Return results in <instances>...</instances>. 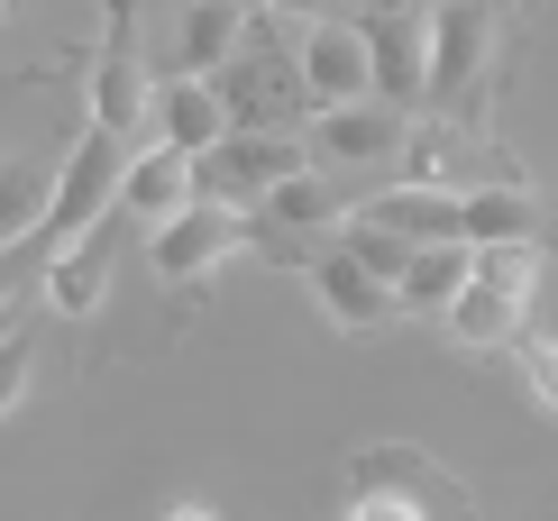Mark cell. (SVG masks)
Here are the masks:
<instances>
[{
    "label": "cell",
    "instance_id": "obj_15",
    "mask_svg": "<svg viewBox=\"0 0 558 521\" xmlns=\"http://www.w3.org/2000/svg\"><path fill=\"white\" fill-rule=\"evenodd\" d=\"M312 293H320V312H330L339 329H376V320H393V283H376L339 239L312 256Z\"/></svg>",
    "mask_w": 558,
    "mask_h": 521
},
{
    "label": "cell",
    "instance_id": "obj_3",
    "mask_svg": "<svg viewBox=\"0 0 558 521\" xmlns=\"http://www.w3.org/2000/svg\"><path fill=\"white\" fill-rule=\"evenodd\" d=\"M403 137H412V110H393V101H330V110H312V129H302V156L320 165V174H376L385 156H403Z\"/></svg>",
    "mask_w": 558,
    "mask_h": 521
},
{
    "label": "cell",
    "instance_id": "obj_10",
    "mask_svg": "<svg viewBox=\"0 0 558 521\" xmlns=\"http://www.w3.org/2000/svg\"><path fill=\"white\" fill-rule=\"evenodd\" d=\"M110 256H120V229H110V210H101L83 239H64V247H56V266H46V302H56L64 320L101 312V293H110Z\"/></svg>",
    "mask_w": 558,
    "mask_h": 521
},
{
    "label": "cell",
    "instance_id": "obj_9",
    "mask_svg": "<svg viewBox=\"0 0 558 521\" xmlns=\"http://www.w3.org/2000/svg\"><path fill=\"white\" fill-rule=\"evenodd\" d=\"M348 485L357 494H403V504H422V521H468V494H458L422 448H366L357 467H348Z\"/></svg>",
    "mask_w": 558,
    "mask_h": 521
},
{
    "label": "cell",
    "instance_id": "obj_22",
    "mask_svg": "<svg viewBox=\"0 0 558 521\" xmlns=\"http://www.w3.org/2000/svg\"><path fill=\"white\" fill-rule=\"evenodd\" d=\"M28 366H37V339H28V329H0V421H10L19 412V393H28Z\"/></svg>",
    "mask_w": 558,
    "mask_h": 521
},
{
    "label": "cell",
    "instance_id": "obj_19",
    "mask_svg": "<svg viewBox=\"0 0 558 521\" xmlns=\"http://www.w3.org/2000/svg\"><path fill=\"white\" fill-rule=\"evenodd\" d=\"M247 210L266 220V239H284V229H302V239L339 229V202H330V183H320V174H284V183H266Z\"/></svg>",
    "mask_w": 558,
    "mask_h": 521
},
{
    "label": "cell",
    "instance_id": "obj_14",
    "mask_svg": "<svg viewBox=\"0 0 558 521\" xmlns=\"http://www.w3.org/2000/svg\"><path fill=\"white\" fill-rule=\"evenodd\" d=\"M366 92L393 110H422V19H366Z\"/></svg>",
    "mask_w": 558,
    "mask_h": 521
},
{
    "label": "cell",
    "instance_id": "obj_30",
    "mask_svg": "<svg viewBox=\"0 0 558 521\" xmlns=\"http://www.w3.org/2000/svg\"><path fill=\"white\" fill-rule=\"evenodd\" d=\"M0 329H10V320H0Z\"/></svg>",
    "mask_w": 558,
    "mask_h": 521
},
{
    "label": "cell",
    "instance_id": "obj_21",
    "mask_svg": "<svg viewBox=\"0 0 558 521\" xmlns=\"http://www.w3.org/2000/svg\"><path fill=\"white\" fill-rule=\"evenodd\" d=\"M174 56H183V74H220V64L239 56V0H193Z\"/></svg>",
    "mask_w": 558,
    "mask_h": 521
},
{
    "label": "cell",
    "instance_id": "obj_13",
    "mask_svg": "<svg viewBox=\"0 0 558 521\" xmlns=\"http://www.w3.org/2000/svg\"><path fill=\"white\" fill-rule=\"evenodd\" d=\"M147 120H156V147H174V156H202V147H220V137H229V110H220L211 74H174L147 101Z\"/></svg>",
    "mask_w": 558,
    "mask_h": 521
},
{
    "label": "cell",
    "instance_id": "obj_4",
    "mask_svg": "<svg viewBox=\"0 0 558 521\" xmlns=\"http://www.w3.org/2000/svg\"><path fill=\"white\" fill-rule=\"evenodd\" d=\"M120 165H129V147L120 137H101L92 129L74 156H64V174H56V193H46V220L28 229V247H64V239H83L92 220L110 210V193H120Z\"/></svg>",
    "mask_w": 558,
    "mask_h": 521
},
{
    "label": "cell",
    "instance_id": "obj_26",
    "mask_svg": "<svg viewBox=\"0 0 558 521\" xmlns=\"http://www.w3.org/2000/svg\"><path fill=\"white\" fill-rule=\"evenodd\" d=\"M275 19H330V0H266Z\"/></svg>",
    "mask_w": 558,
    "mask_h": 521
},
{
    "label": "cell",
    "instance_id": "obj_20",
    "mask_svg": "<svg viewBox=\"0 0 558 521\" xmlns=\"http://www.w3.org/2000/svg\"><path fill=\"white\" fill-rule=\"evenodd\" d=\"M46 193H56V174L37 156H0V256L28 247V229L46 220Z\"/></svg>",
    "mask_w": 558,
    "mask_h": 521
},
{
    "label": "cell",
    "instance_id": "obj_11",
    "mask_svg": "<svg viewBox=\"0 0 558 521\" xmlns=\"http://www.w3.org/2000/svg\"><path fill=\"white\" fill-rule=\"evenodd\" d=\"M193 202V156H174V147H129L120 165V193H110V210L120 220H174V210Z\"/></svg>",
    "mask_w": 558,
    "mask_h": 521
},
{
    "label": "cell",
    "instance_id": "obj_27",
    "mask_svg": "<svg viewBox=\"0 0 558 521\" xmlns=\"http://www.w3.org/2000/svg\"><path fill=\"white\" fill-rule=\"evenodd\" d=\"M166 521H220V512H211V504H174Z\"/></svg>",
    "mask_w": 558,
    "mask_h": 521
},
{
    "label": "cell",
    "instance_id": "obj_8",
    "mask_svg": "<svg viewBox=\"0 0 558 521\" xmlns=\"http://www.w3.org/2000/svg\"><path fill=\"white\" fill-rule=\"evenodd\" d=\"M293 83H302V101H312V110L366 101V37H357V19H302Z\"/></svg>",
    "mask_w": 558,
    "mask_h": 521
},
{
    "label": "cell",
    "instance_id": "obj_5",
    "mask_svg": "<svg viewBox=\"0 0 558 521\" xmlns=\"http://www.w3.org/2000/svg\"><path fill=\"white\" fill-rule=\"evenodd\" d=\"M284 174H302V137H284V129H229L220 147H202L193 156V193H211V202H257L266 183H284Z\"/></svg>",
    "mask_w": 558,
    "mask_h": 521
},
{
    "label": "cell",
    "instance_id": "obj_12",
    "mask_svg": "<svg viewBox=\"0 0 558 521\" xmlns=\"http://www.w3.org/2000/svg\"><path fill=\"white\" fill-rule=\"evenodd\" d=\"M220 92V110H229V129H275V120H302V83H293V64H275V56H247V64H229V83Z\"/></svg>",
    "mask_w": 558,
    "mask_h": 521
},
{
    "label": "cell",
    "instance_id": "obj_7",
    "mask_svg": "<svg viewBox=\"0 0 558 521\" xmlns=\"http://www.w3.org/2000/svg\"><path fill=\"white\" fill-rule=\"evenodd\" d=\"M147 101H156V83H147V64H137L129 0H110V37H101V64H92V129L129 147V137L147 129Z\"/></svg>",
    "mask_w": 558,
    "mask_h": 521
},
{
    "label": "cell",
    "instance_id": "obj_29",
    "mask_svg": "<svg viewBox=\"0 0 558 521\" xmlns=\"http://www.w3.org/2000/svg\"><path fill=\"white\" fill-rule=\"evenodd\" d=\"M0 10H10V0H0Z\"/></svg>",
    "mask_w": 558,
    "mask_h": 521
},
{
    "label": "cell",
    "instance_id": "obj_28",
    "mask_svg": "<svg viewBox=\"0 0 558 521\" xmlns=\"http://www.w3.org/2000/svg\"><path fill=\"white\" fill-rule=\"evenodd\" d=\"M0 293H10V275H0Z\"/></svg>",
    "mask_w": 558,
    "mask_h": 521
},
{
    "label": "cell",
    "instance_id": "obj_1",
    "mask_svg": "<svg viewBox=\"0 0 558 521\" xmlns=\"http://www.w3.org/2000/svg\"><path fill=\"white\" fill-rule=\"evenodd\" d=\"M531 293H541V266H531V247H476V275L449 293V339L458 348H513L522 339V312Z\"/></svg>",
    "mask_w": 558,
    "mask_h": 521
},
{
    "label": "cell",
    "instance_id": "obj_17",
    "mask_svg": "<svg viewBox=\"0 0 558 521\" xmlns=\"http://www.w3.org/2000/svg\"><path fill=\"white\" fill-rule=\"evenodd\" d=\"M531 229H541V202L513 193V183L458 193V239H468V247H531Z\"/></svg>",
    "mask_w": 558,
    "mask_h": 521
},
{
    "label": "cell",
    "instance_id": "obj_18",
    "mask_svg": "<svg viewBox=\"0 0 558 521\" xmlns=\"http://www.w3.org/2000/svg\"><path fill=\"white\" fill-rule=\"evenodd\" d=\"M476 275V247L468 239H439V247H412V266L393 275V312H449V293Z\"/></svg>",
    "mask_w": 558,
    "mask_h": 521
},
{
    "label": "cell",
    "instance_id": "obj_25",
    "mask_svg": "<svg viewBox=\"0 0 558 521\" xmlns=\"http://www.w3.org/2000/svg\"><path fill=\"white\" fill-rule=\"evenodd\" d=\"M403 10H422V0H357V28L366 19H403Z\"/></svg>",
    "mask_w": 558,
    "mask_h": 521
},
{
    "label": "cell",
    "instance_id": "obj_23",
    "mask_svg": "<svg viewBox=\"0 0 558 521\" xmlns=\"http://www.w3.org/2000/svg\"><path fill=\"white\" fill-rule=\"evenodd\" d=\"M522 385L541 412H558V339H522Z\"/></svg>",
    "mask_w": 558,
    "mask_h": 521
},
{
    "label": "cell",
    "instance_id": "obj_2",
    "mask_svg": "<svg viewBox=\"0 0 558 521\" xmlns=\"http://www.w3.org/2000/svg\"><path fill=\"white\" fill-rule=\"evenodd\" d=\"M485 56H495V10L485 0H439L422 28V101L468 110L485 83Z\"/></svg>",
    "mask_w": 558,
    "mask_h": 521
},
{
    "label": "cell",
    "instance_id": "obj_16",
    "mask_svg": "<svg viewBox=\"0 0 558 521\" xmlns=\"http://www.w3.org/2000/svg\"><path fill=\"white\" fill-rule=\"evenodd\" d=\"M366 220H385L412 247H439V239H458V193L449 183H393V193L366 202Z\"/></svg>",
    "mask_w": 558,
    "mask_h": 521
},
{
    "label": "cell",
    "instance_id": "obj_6",
    "mask_svg": "<svg viewBox=\"0 0 558 521\" xmlns=\"http://www.w3.org/2000/svg\"><path fill=\"white\" fill-rule=\"evenodd\" d=\"M247 239V220H239V202H211V193H193L174 210V220H156V239H147V256H156V275L166 283H193V275H211L229 247Z\"/></svg>",
    "mask_w": 558,
    "mask_h": 521
},
{
    "label": "cell",
    "instance_id": "obj_24",
    "mask_svg": "<svg viewBox=\"0 0 558 521\" xmlns=\"http://www.w3.org/2000/svg\"><path fill=\"white\" fill-rule=\"evenodd\" d=\"M348 521H422V504H403V494H357Z\"/></svg>",
    "mask_w": 558,
    "mask_h": 521
}]
</instances>
